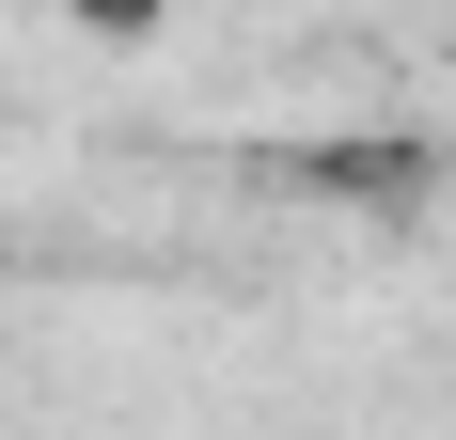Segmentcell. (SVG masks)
I'll list each match as a JSON object with an SVG mask.
<instances>
[{"label": "cell", "mask_w": 456, "mask_h": 440, "mask_svg": "<svg viewBox=\"0 0 456 440\" xmlns=\"http://www.w3.org/2000/svg\"><path fill=\"white\" fill-rule=\"evenodd\" d=\"M283 174L315 189V205H346V220H425V205H441V142H410V126H362V142H299Z\"/></svg>", "instance_id": "6da1fadb"}, {"label": "cell", "mask_w": 456, "mask_h": 440, "mask_svg": "<svg viewBox=\"0 0 456 440\" xmlns=\"http://www.w3.org/2000/svg\"><path fill=\"white\" fill-rule=\"evenodd\" d=\"M47 16L94 32V47H158V32H174V0H47Z\"/></svg>", "instance_id": "7a4b0ae2"}]
</instances>
